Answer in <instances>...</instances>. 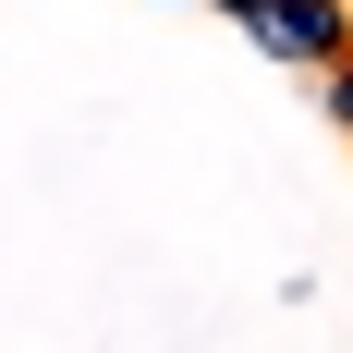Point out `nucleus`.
I'll return each mask as SVG.
<instances>
[{
    "label": "nucleus",
    "instance_id": "3",
    "mask_svg": "<svg viewBox=\"0 0 353 353\" xmlns=\"http://www.w3.org/2000/svg\"><path fill=\"white\" fill-rule=\"evenodd\" d=\"M219 12H256V0H219Z\"/></svg>",
    "mask_w": 353,
    "mask_h": 353
},
{
    "label": "nucleus",
    "instance_id": "1",
    "mask_svg": "<svg viewBox=\"0 0 353 353\" xmlns=\"http://www.w3.org/2000/svg\"><path fill=\"white\" fill-rule=\"evenodd\" d=\"M244 25H256V49H281V61H305V73L353 61V0H256Z\"/></svg>",
    "mask_w": 353,
    "mask_h": 353
},
{
    "label": "nucleus",
    "instance_id": "2",
    "mask_svg": "<svg viewBox=\"0 0 353 353\" xmlns=\"http://www.w3.org/2000/svg\"><path fill=\"white\" fill-rule=\"evenodd\" d=\"M329 110H341V134H353V61H329Z\"/></svg>",
    "mask_w": 353,
    "mask_h": 353
}]
</instances>
